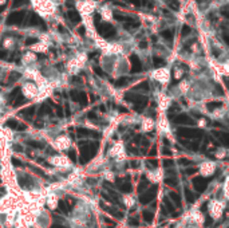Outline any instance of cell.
<instances>
[{"mask_svg":"<svg viewBox=\"0 0 229 228\" xmlns=\"http://www.w3.org/2000/svg\"><path fill=\"white\" fill-rule=\"evenodd\" d=\"M15 43V39L14 38H6L3 42V46L4 48H7V50H10V48H12V46H14Z\"/></svg>","mask_w":229,"mask_h":228,"instance_id":"obj_8","label":"cell"},{"mask_svg":"<svg viewBox=\"0 0 229 228\" xmlns=\"http://www.w3.org/2000/svg\"><path fill=\"white\" fill-rule=\"evenodd\" d=\"M35 59H36V56L32 54V52H27V54L24 55V60H26V62H34Z\"/></svg>","mask_w":229,"mask_h":228,"instance_id":"obj_13","label":"cell"},{"mask_svg":"<svg viewBox=\"0 0 229 228\" xmlns=\"http://www.w3.org/2000/svg\"><path fill=\"white\" fill-rule=\"evenodd\" d=\"M223 39H224V42L229 46V31L228 30H223Z\"/></svg>","mask_w":229,"mask_h":228,"instance_id":"obj_16","label":"cell"},{"mask_svg":"<svg viewBox=\"0 0 229 228\" xmlns=\"http://www.w3.org/2000/svg\"><path fill=\"white\" fill-rule=\"evenodd\" d=\"M143 216H145V219H146L147 221H151V219H153V213H151V212H149V211H145V212H143Z\"/></svg>","mask_w":229,"mask_h":228,"instance_id":"obj_18","label":"cell"},{"mask_svg":"<svg viewBox=\"0 0 229 228\" xmlns=\"http://www.w3.org/2000/svg\"><path fill=\"white\" fill-rule=\"evenodd\" d=\"M146 46H147V43H146V42H141V43H139V47H141V48H145Z\"/></svg>","mask_w":229,"mask_h":228,"instance_id":"obj_21","label":"cell"},{"mask_svg":"<svg viewBox=\"0 0 229 228\" xmlns=\"http://www.w3.org/2000/svg\"><path fill=\"white\" fill-rule=\"evenodd\" d=\"M190 27L188 26V24H185V26H182V30H181V35L182 36H186V35H189L190 34Z\"/></svg>","mask_w":229,"mask_h":228,"instance_id":"obj_15","label":"cell"},{"mask_svg":"<svg viewBox=\"0 0 229 228\" xmlns=\"http://www.w3.org/2000/svg\"><path fill=\"white\" fill-rule=\"evenodd\" d=\"M31 50L38 51V52H43V51H46V50H47V44H46V43H43V42L36 43V44H32V46H31Z\"/></svg>","mask_w":229,"mask_h":228,"instance_id":"obj_6","label":"cell"},{"mask_svg":"<svg viewBox=\"0 0 229 228\" xmlns=\"http://www.w3.org/2000/svg\"><path fill=\"white\" fill-rule=\"evenodd\" d=\"M223 81H224V83H225V86H227V89H229V77H224Z\"/></svg>","mask_w":229,"mask_h":228,"instance_id":"obj_19","label":"cell"},{"mask_svg":"<svg viewBox=\"0 0 229 228\" xmlns=\"http://www.w3.org/2000/svg\"><path fill=\"white\" fill-rule=\"evenodd\" d=\"M7 3V0H0V6H4Z\"/></svg>","mask_w":229,"mask_h":228,"instance_id":"obj_23","label":"cell"},{"mask_svg":"<svg viewBox=\"0 0 229 228\" xmlns=\"http://www.w3.org/2000/svg\"><path fill=\"white\" fill-rule=\"evenodd\" d=\"M153 60H154V66H155V67H162L163 64H165V60H162L161 58H158V56H154V58H153Z\"/></svg>","mask_w":229,"mask_h":228,"instance_id":"obj_11","label":"cell"},{"mask_svg":"<svg viewBox=\"0 0 229 228\" xmlns=\"http://www.w3.org/2000/svg\"><path fill=\"white\" fill-rule=\"evenodd\" d=\"M131 71L133 72H139L141 70H142V66H141V62H139V59H138V56L137 55H131Z\"/></svg>","mask_w":229,"mask_h":228,"instance_id":"obj_4","label":"cell"},{"mask_svg":"<svg viewBox=\"0 0 229 228\" xmlns=\"http://www.w3.org/2000/svg\"><path fill=\"white\" fill-rule=\"evenodd\" d=\"M142 126H143V130H145V132H150V130L153 129V126H154V122H153L150 118H146V120L143 121Z\"/></svg>","mask_w":229,"mask_h":228,"instance_id":"obj_7","label":"cell"},{"mask_svg":"<svg viewBox=\"0 0 229 228\" xmlns=\"http://www.w3.org/2000/svg\"><path fill=\"white\" fill-rule=\"evenodd\" d=\"M223 211H224V204L220 200L210 201V204H209V213H210V216L214 219V220H217V219L221 217Z\"/></svg>","mask_w":229,"mask_h":228,"instance_id":"obj_1","label":"cell"},{"mask_svg":"<svg viewBox=\"0 0 229 228\" xmlns=\"http://www.w3.org/2000/svg\"><path fill=\"white\" fill-rule=\"evenodd\" d=\"M185 197H186L188 203H193V201L196 200V196H194V195H193L189 189H186V188H185Z\"/></svg>","mask_w":229,"mask_h":228,"instance_id":"obj_10","label":"cell"},{"mask_svg":"<svg viewBox=\"0 0 229 228\" xmlns=\"http://www.w3.org/2000/svg\"><path fill=\"white\" fill-rule=\"evenodd\" d=\"M216 170V165L214 162H210V161H205L202 162V164L200 165V173L202 174L204 177L206 176H210V174H213V172Z\"/></svg>","mask_w":229,"mask_h":228,"instance_id":"obj_2","label":"cell"},{"mask_svg":"<svg viewBox=\"0 0 229 228\" xmlns=\"http://www.w3.org/2000/svg\"><path fill=\"white\" fill-rule=\"evenodd\" d=\"M223 15H224V16H225V18H227V19H229V12L224 11V12H223Z\"/></svg>","mask_w":229,"mask_h":228,"instance_id":"obj_22","label":"cell"},{"mask_svg":"<svg viewBox=\"0 0 229 228\" xmlns=\"http://www.w3.org/2000/svg\"><path fill=\"white\" fill-rule=\"evenodd\" d=\"M176 122L182 125H194V120L188 114H180L178 117H176Z\"/></svg>","mask_w":229,"mask_h":228,"instance_id":"obj_3","label":"cell"},{"mask_svg":"<svg viewBox=\"0 0 229 228\" xmlns=\"http://www.w3.org/2000/svg\"><path fill=\"white\" fill-rule=\"evenodd\" d=\"M224 193H225V197L229 199V178L227 180V182H225V185H224Z\"/></svg>","mask_w":229,"mask_h":228,"instance_id":"obj_17","label":"cell"},{"mask_svg":"<svg viewBox=\"0 0 229 228\" xmlns=\"http://www.w3.org/2000/svg\"><path fill=\"white\" fill-rule=\"evenodd\" d=\"M68 16H70V19L72 20V22H79V15L76 14V12H74V11H70L68 12Z\"/></svg>","mask_w":229,"mask_h":228,"instance_id":"obj_14","label":"cell"},{"mask_svg":"<svg viewBox=\"0 0 229 228\" xmlns=\"http://www.w3.org/2000/svg\"><path fill=\"white\" fill-rule=\"evenodd\" d=\"M130 3H131V4H134L135 7H138L139 4H141V2H139V0H130Z\"/></svg>","mask_w":229,"mask_h":228,"instance_id":"obj_20","label":"cell"},{"mask_svg":"<svg viewBox=\"0 0 229 228\" xmlns=\"http://www.w3.org/2000/svg\"><path fill=\"white\" fill-rule=\"evenodd\" d=\"M23 16L24 12H14L8 19V23H20L23 20Z\"/></svg>","mask_w":229,"mask_h":228,"instance_id":"obj_5","label":"cell"},{"mask_svg":"<svg viewBox=\"0 0 229 228\" xmlns=\"http://www.w3.org/2000/svg\"><path fill=\"white\" fill-rule=\"evenodd\" d=\"M161 35H162V38L169 40V42H172V39H173V30H163L162 32H161Z\"/></svg>","mask_w":229,"mask_h":228,"instance_id":"obj_9","label":"cell"},{"mask_svg":"<svg viewBox=\"0 0 229 228\" xmlns=\"http://www.w3.org/2000/svg\"><path fill=\"white\" fill-rule=\"evenodd\" d=\"M169 7H170L172 10H174V11H178L180 10V4H178L177 0H170V2H169Z\"/></svg>","mask_w":229,"mask_h":228,"instance_id":"obj_12","label":"cell"}]
</instances>
